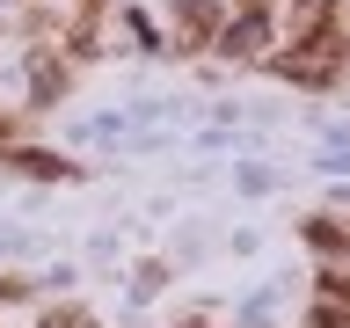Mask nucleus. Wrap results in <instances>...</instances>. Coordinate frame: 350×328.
Returning <instances> with one entry per match:
<instances>
[{
    "label": "nucleus",
    "instance_id": "obj_1",
    "mask_svg": "<svg viewBox=\"0 0 350 328\" xmlns=\"http://www.w3.org/2000/svg\"><path fill=\"white\" fill-rule=\"evenodd\" d=\"M256 44H262V15H241L226 29V51H256Z\"/></svg>",
    "mask_w": 350,
    "mask_h": 328
}]
</instances>
